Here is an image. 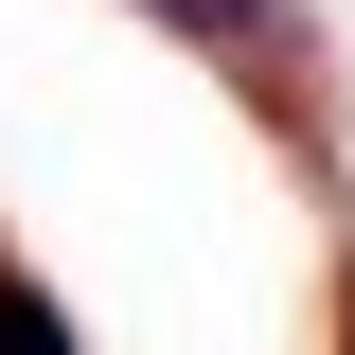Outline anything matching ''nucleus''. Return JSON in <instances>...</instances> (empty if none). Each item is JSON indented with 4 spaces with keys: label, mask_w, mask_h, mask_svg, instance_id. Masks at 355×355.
<instances>
[{
    "label": "nucleus",
    "mask_w": 355,
    "mask_h": 355,
    "mask_svg": "<svg viewBox=\"0 0 355 355\" xmlns=\"http://www.w3.org/2000/svg\"><path fill=\"white\" fill-rule=\"evenodd\" d=\"M0 355H71V320H53V284H36L18 249H0Z\"/></svg>",
    "instance_id": "nucleus-2"
},
{
    "label": "nucleus",
    "mask_w": 355,
    "mask_h": 355,
    "mask_svg": "<svg viewBox=\"0 0 355 355\" xmlns=\"http://www.w3.org/2000/svg\"><path fill=\"white\" fill-rule=\"evenodd\" d=\"M142 18H160L178 53H214L302 160H338V142H320V89H302V71H320V18H302V0H142Z\"/></svg>",
    "instance_id": "nucleus-1"
},
{
    "label": "nucleus",
    "mask_w": 355,
    "mask_h": 355,
    "mask_svg": "<svg viewBox=\"0 0 355 355\" xmlns=\"http://www.w3.org/2000/svg\"><path fill=\"white\" fill-rule=\"evenodd\" d=\"M338 355H355V249H338Z\"/></svg>",
    "instance_id": "nucleus-3"
}]
</instances>
